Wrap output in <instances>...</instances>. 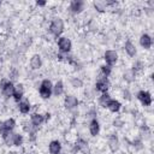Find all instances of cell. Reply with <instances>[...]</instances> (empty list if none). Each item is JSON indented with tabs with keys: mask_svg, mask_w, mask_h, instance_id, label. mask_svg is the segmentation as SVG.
I'll return each mask as SVG.
<instances>
[{
	"mask_svg": "<svg viewBox=\"0 0 154 154\" xmlns=\"http://www.w3.org/2000/svg\"><path fill=\"white\" fill-rule=\"evenodd\" d=\"M47 31L49 32L51 36H53L55 40L60 36H63L64 31H65V22L61 17L59 16H54L51 18L49 24L47 26Z\"/></svg>",
	"mask_w": 154,
	"mask_h": 154,
	"instance_id": "cell-1",
	"label": "cell"
},
{
	"mask_svg": "<svg viewBox=\"0 0 154 154\" xmlns=\"http://www.w3.org/2000/svg\"><path fill=\"white\" fill-rule=\"evenodd\" d=\"M37 93L40 99L42 100H49L53 96V82L49 78H43L40 81V84L37 87Z\"/></svg>",
	"mask_w": 154,
	"mask_h": 154,
	"instance_id": "cell-2",
	"label": "cell"
},
{
	"mask_svg": "<svg viewBox=\"0 0 154 154\" xmlns=\"http://www.w3.org/2000/svg\"><path fill=\"white\" fill-rule=\"evenodd\" d=\"M71 153L72 154H91L89 141L84 137H77L75 142L71 144Z\"/></svg>",
	"mask_w": 154,
	"mask_h": 154,
	"instance_id": "cell-3",
	"label": "cell"
},
{
	"mask_svg": "<svg viewBox=\"0 0 154 154\" xmlns=\"http://www.w3.org/2000/svg\"><path fill=\"white\" fill-rule=\"evenodd\" d=\"M55 45H57V49L59 53L61 54H70L72 52V48H73V43H72V40L69 37V36H60L55 40Z\"/></svg>",
	"mask_w": 154,
	"mask_h": 154,
	"instance_id": "cell-4",
	"label": "cell"
},
{
	"mask_svg": "<svg viewBox=\"0 0 154 154\" xmlns=\"http://www.w3.org/2000/svg\"><path fill=\"white\" fill-rule=\"evenodd\" d=\"M13 89H14V83L12 81H10L7 77L0 78V95L5 100L12 99Z\"/></svg>",
	"mask_w": 154,
	"mask_h": 154,
	"instance_id": "cell-5",
	"label": "cell"
},
{
	"mask_svg": "<svg viewBox=\"0 0 154 154\" xmlns=\"http://www.w3.org/2000/svg\"><path fill=\"white\" fill-rule=\"evenodd\" d=\"M17 128V120L13 117H8L4 120H0V138H4L10 132L14 131Z\"/></svg>",
	"mask_w": 154,
	"mask_h": 154,
	"instance_id": "cell-6",
	"label": "cell"
},
{
	"mask_svg": "<svg viewBox=\"0 0 154 154\" xmlns=\"http://www.w3.org/2000/svg\"><path fill=\"white\" fill-rule=\"evenodd\" d=\"M81 105V100L77 95L75 94H65L64 99H63V107L67 111V112H73L76 111Z\"/></svg>",
	"mask_w": 154,
	"mask_h": 154,
	"instance_id": "cell-7",
	"label": "cell"
},
{
	"mask_svg": "<svg viewBox=\"0 0 154 154\" xmlns=\"http://www.w3.org/2000/svg\"><path fill=\"white\" fill-rule=\"evenodd\" d=\"M93 87H94V89H95L96 93H99V94H103V93H109L112 84H111L109 78L99 75V76L96 77V81H95V83H94Z\"/></svg>",
	"mask_w": 154,
	"mask_h": 154,
	"instance_id": "cell-8",
	"label": "cell"
},
{
	"mask_svg": "<svg viewBox=\"0 0 154 154\" xmlns=\"http://www.w3.org/2000/svg\"><path fill=\"white\" fill-rule=\"evenodd\" d=\"M136 100L141 103L142 107L148 108L153 103V96L152 93L148 89H140L136 91Z\"/></svg>",
	"mask_w": 154,
	"mask_h": 154,
	"instance_id": "cell-9",
	"label": "cell"
},
{
	"mask_svg": "<svg viewBox=\"0 0 154 154\" xmlns=\"http://www.w3.org/2000/svg\"><path fill=\"white\" fill-rule=\"evenodd\" d=\"M87 7V2L84 0H71L67 5V12L72 16H79L84 12Z\"/></svg>",
	"mask_w": 154,
	"mask_h": 154,
	"instance_id": "cell-10",
	"label": "cell"
},
{
	"mask_svg": "<svg viewBox=\"0 0 154 154\" xmlns=\"http://www.w3.org/2000/svg\"><path fill=\"white\" fill-rule=\"evenodd\" d=\"M102 59H103V64L113 67L119 61V53L116 49H106L102 54Z\"/></svg>",
	"mask_w": 154,
	"mask_h": 154,
	"instance_id": "cell-11",
	"label": "cell"
},
{
	"mask_svg": "<svg viewBox=\"0 0 154 154\" xmlns=\"http://www.w3.org/2000/svg\"><path fill=\"white\" fill-rule=\"evenodd\" d=\"M43 66V58L38 53H34L29 58V69L31 71H38Z\"/></svg>",
	"mask_w": 154,
	"mask_h": 154,
	"instance_id": "cell-12",
	"label": "cell"
},
{
	"mask_svg": "<svg viewBox=\"0 0 154 154\" xmlns=\"http://www.w3.org/2000/svg\"><path fill=\"white\" fill-rule=\"evenodd\" d=\"M17 111L18 113H20L22 116H28L32 112V103L30 101V99L24 97L18 103H17Z\"/></svg>",
	"mask_w": 154,
	"mask_h": 154,
	"instance_id": "cell-13",
	"label": "cell"
},
{
	"mask_svg": "<svg viewBox=\"0 0 154 154\" xmlns=\"http://www.w3.org/2000/svg\"><path fill=\"white\" fill-rule=\"evenodd\" d=\"M88 132L91 137H97L101 132V123L97 118H91L88 122Z\"/></svg>",
	"mask_w": 154,
	"mask_h": 154,
	"instance_id": "cell-14",
	"label": "cell"
},
{
	"mask_svg": "<svg viewBox=\"0 0 154 154\" xmlns=\"http://www.w3.org/2000/svg\"><path fill=\"white\" fill-rule=\"evenodd\" d=\"M25 97V85L22 82H17L14 83V89H13V94H12V100L18 103L22 99Z\"/></svg>",
	"mask_w": 154,
	"mask_h": 154,
	"instance_id": "cell-15",
	"label": "cell"
},
{
	"mask_svg": "<svg viewBox=\"0 0 154 154\" xmlns=\"http://www.w3.org/2000/svg\"><path fill=\"white\" fill-rule=\"evenodd\" d=\"M138 45L143 51H149L153 47V37L148 32H142L138 37Z\"/></svg>",
	"mask_w": 154,
	"mask_h": 154,
	"instance_id": "cell-16",
	"label": "cell"
},
{
	"mask_svg": "<svg viewBox=\"0 0 154 154\" xmlns=\"http://www.w3.org/2000/svg\"><path fill=\"white\" fill-rule=\"evenodd\" d=\"M29 120L32 124V126L40 129L45 123V117H43V112H38V111H34L29 114Z\"/></svg>",
	"mask_w": 154,
	"mask_h": 154,
	"instance_id": "cell-17",
	"label": "cell"
},
{
	"mask_svg": "<svg viewBox=\"0 0 154 154\" xmlns=\"http://www.w3.org/2000/svg\"><path fill=\"white\" fill-rule=\"evenodd\" d=\"M107 147H108V149L112 153H116V152L119 150V148H120V140H119L117 132L109 134L107 136Z\"/></svg>",
	"mask_w": 154,
	"mask_h": 154,
	"instance_id": "cell-18",
	"label": "cell"
},
{
	"mask_svg": "<svg viewBox=\"0 0 154 154\" xmlns=\"http://www.w3.org/2000/svg\"><path fill=\"white\" fill-rule=\"evenodd\" d=\"M48 153L49 154H63L64 153V144L60 140L54 138L48 142Z\"/></svg>",
	"mask_w": 154,
	"mask_h": 154,
	"instance_id": "cell-19",
	"label": "cell"
},
{
	"mask_svg": "<svg viewBox=\"0 0 154 154\" xmlns=\"http://www.w3.org/2000/svg\"><path fill=\"white\" fill-rule=\"evenodd\" d=\"M123 51H124V53L129 57V58H136V55H137V47H136V45L131 41V40H126L125 42H124V45H123Z\"/></svg>",
	"mask_w": 154,
	"mask_h": 154,
	"instance_id": "cell-20",
	"label": "cell"
},
{
	"mask_svg": "<svg viewBox=\"0 0 154 154\" xmlns=\"http://www.w3.org/2000/svg\"><path fill=\"white\" fill-rule=\"evenodd\" d=\"M122 108H123L122 102H120L118 99H114V97H112V99L109 100V102L107 103V107H106V109H107L109 113H113V114H118V113L122 111Z\"/></svg>",
	"mask_w": 154,
	"mask_h": 154,
	"instance_id": "cell-21",
	"label": "cell"
},
{
	"mask_svg": "<svg viewBox=\"0 0 154 154\" xmlns=\"http://www.w3.org/2000/svg\"><path fill=\"white\" fill-rule=\"evenodd\" d=\"M111 99H112V96H111L109 93H103V94L97 95V97H96V106H97V108L106 109L107 103L109 102Z\"/></svg>",
	"mask_w": 154,
	"mask_h": 154,
	"instance_id": "cell-22",
	"label": "cell"
},
{
	"mask_svg": "<svg viewBox=\"0 0 154 154\" xmlns=\"http://www.w3.org/2000/svg\"><path fill=\"white\" fill-rule=\"evenodd\" d=\"M63 95H65V83L61 79H58L53 83V96L60 97Z\"/></svg>",
	"mask_w": 154,
	"mask_h": 154,
	"instance_id": "cell-23",
	"label": "cell"
},
{
	"mask_svg": "<svg viewBox=\"0 0 154 154\" xmlns=\"http://www.w3.org/2000/svg\"><path fill=\"white\" fill-rule=\"evenodd\" d=\"M24 143H25L24 134L19 132V131H14V135H13V148H16V149L23 148Z\"/></svg>",
	"mask_w": 154,
	"mask_h": 154,
	"instance_id": "cell-24",
	"label": "cell"
},
{
	"mask_svg": "<svg viewBox=\"0 0 154 154\" xmlns=\"http://www.w3.org/2000/svg\"><path fill=\"white\" fill-rule=\"evenodd\" d=\"M69 84L72 89H82L84 87V81L78 76H71L69 79Z\"/></svg>",
	"mask_w": 154,
	"mask_h": 154,
	"instance_id": "cell-25",
	"label": "cell"
},
{
	"mask_svg": "<svg viewBox=\"0 0 154 154\" xmlns=\"http://www.w3.org/2000/svg\"><path fill=\"white\" fill-rule=\"evenodd\" d=\"M20 128H22V130H23V132H24L25 135H29V134H31V132H38V130H40V129L32 126V124L30 123L29 119L23 120V122L20 123Z\"/></svg>",
	"mask_w": 154,
	"mask_h": 154,
	"instance_id": "cell-26",
	"label": "cell"
},
{
	"mask_svg": "<svg viewBox=\"0 0 154 154\" xmlns=\"http://www.w3.org/2000/svg\"><path fill=\"white\" fill-rule=\"evenodd\" d=\"M144 67H146V66H144V63H143V60H141V59H135V60L132 61L131 66H130V69H131L137 76L144 71Z\"/></svg>",
	"mask_w": 154,
	"mask_h": 154,
	"instance_id": "cell-27",
	"label": "cell"
},
{
	"mask_svg": "<svg viewBox=\"0 0 154 154\" xmlns=\"http://www.w3.org/2000/svg\"><path fill=\"white\" fill-rule=\"evenodd\" d=\"M123 81L125 82V83H128V84H131V83H134L135 81H136V78H137V75L131 70V69H128V70H125L124 72H123Z\"/></svg>",
	"mask_w": 154,
	"mask_h": 154,
	"instance_id": "cell-28",
	"label": "cell"
},
{
	"mask_svg": "<svg viewBox=\"0 0 154 154\" xmlns=\"http://www.w3.org/2000/svg\"><path fill=\"white\" fill-rule=\"evenodd\" d=\"M93 7L97 13H106L107 12V6L105 4V0H95L93 1Z\"/></svg>",
	"mask_w": 154,
	"mask_h": 154,
	"instance_id": "cell-29",
	"label": "cell"
},
{
	"mask_svg": "<svg viewBox=\"0 0 154 154\" xmlns=\"http://www.w3.org/2000/svg\"><path fill=\"white\" fill-rule=\"evenodd\" d=\"M112 73H113V67H112V66H108V65H106V64H101V65L99 66V75L109 78V77L112 76Z\"/></svg>",
	"mask_w": 154,
	"mask_h": 154,
	"instance_id": "cell-30",
	"label": "cell"
},
{
	"mask_svg": "<svg viewBox=\"0 0 154 154\" xmlns=\"http://www.w3.org/2000/svg\"><path fill=\"white\" fill-rule=\"evenodd\" d=\"M99 111H97V106L94 103H90L89 106H87V111H85V116L89 117V119L91 118H97Z\"/></svg>",
	"mask_w": 154,
	"mask_h": 154,
	"instance_id": "cell-31",
	"label": "cell"
},
{
	"mask_svg": "<svg viewBox=\"0 0 154 154\" xmlns=\"http://www.w3.org/2000/svg\"><path fill=\"white\" fill-rule=\"evenodd\" d=\"M19 76H20V72H19V70L16 66L10 67V70H8V77H7L10 81H12L14 83L16 81L19 79Z\"/></svg>",
	"mask_w": 154,
	"mask_h": 154,
	"instance_id": "cell-32",
	"label": "cell"
},
{
	"mask_svg": "<svg viewBox=\"0 0 154 154\" xmlns=\"http://www.w3.org/2000/svg\"><path fill=\"white\" fill-rule=\"evenodd\" d=\"M130 146H131L135 150H137V152H138V150H142V149L144 148V141L137 136L136 138H134V140L130 142Z\"/></svg>",
	"mask_w": 154,
	"mask_h": 154,
	"instance_id": "cell-33",
	"label": "cell"
},
{
	"mask_svg": "<svg viewBox=\"0 0 154 154\" xmlns=\"http://www.w3.org/2000/svg\"><path fill=\"white\" fill-rule=\"evenodd\" d=\"M96 91H95V89H94V87H91V88H85V90H84V99L85 100H94V99H96L97 96H96Z\"/></svg>",
	"mask_w": 154,
	"mask_h": 154,
	"instance_id": "cell-34",
	"label": "cell"
},
{
	"mask_svg": "<svg viewBox=\"0 0 154 154\" xmlns=\"http://www.w3.org/2000/svg\"><path fill=\"white\" fill-rule=\"evenodd\" d=\"M112 125H113L114 128H117V129H120V128H123V125H124V119H123L122 117H117V118L113 119Z\"/></svg>",
	"mask_w": 154,
	"mask_h": 154,
	"instance_id": "cell-35",
	"label": "cell"
},
{
	"mask_svg": "<svg viewBox=\"0 0 154 154\" xmlns=\"http://www.w3.org/2000/svg\"><path fill=\"white\" fill-rule=\"evenodd\" d=\"M122 96H123V99H124L125 101H131V100H132V94H131V91H130L128 88H125V89L123 90Z\"/></svg>",
	"mask_w": 154,
	"mask_h": 154,
	"instance_id": "cell-36",
	"label": "cell"
},
{
	"mask_svg": "<svg viewBox=\"0 0 154 154\" xmlns=\"http://www.w3.org/2000/svg\"><path fill=\"white\" fill-rule=\"evenodd\" d=\"M48 5V2L46 0H36L35 1V6L36 7H46Z\"/></svg>",
	"mask_w": 154,
	"mask_h": 154,
	"instance_id": "cell-37",
	"label": "cell"
},
{
	"mask_svg": "<svg viewBox=\"0 0 154 154\" xmlns=\"http://www.w3.org/2000/svg\"><path fill=\"white\" fill-rule=\"evenodd\" d=\"M43 117H45V123H48L52 119V113L46 111V112H43Z\"/></svg>",
	"mask_w": 154,
	"mask_h": 154,
	"instance_id": "cell-38",
	"label": "cell"
},
{
	"mask_svg": "<svg viewBox=\"0 0 154 154\" xmlns=\"http://www.w3.org/2000/svg\"><path fill=\"white\" fill-rule=\"evenodd\" d=\"M5 154H20V150H17V149H11V148H10V149H8V150H7Z\"/></svg>",
	"mask_w": 154,
	"mask_h": 154,
	"instance_id": "cell-39",
	"label": "cell"
},
{
	"mask_svg": "<svg viewBox=\"0 0 154 154\" xmlns=\"http://www.w3.org/2000/svg\"><path fill=\"white\" fill-rule=\"evenodd\" d=\"M2 5H4V2H2V0H0V8L2 7Z\"/></svg>",
	"mask_w": 154,
	"mask_h": 154,
	"instance_id": "cell-40",
	"label": "cell"
}]
</instances>
